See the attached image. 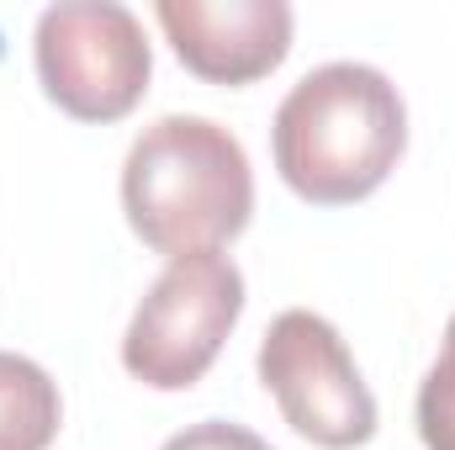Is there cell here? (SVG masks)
Returning a JSON list of instances; mask_svg holds the SVG:
<instances>
[{
    "mask_svg": "<svg viewBox=\"0 0 455 450\" xmlns=\"http://www.w3.org/2000/svg\"><path fill=\"white\" fill-rule=\"evenodd\" d=\"M275 170L313 207L371 197L403 159L408 107L371 64H323L291 85L275 112Z\"/></svg>",
    "mask_w": 455,
    "mask_h": 450,
    "instance_id": "obj_1",
    "label": "cell"
},
{
    "mask_svg": "<svg viewBox=\"0 0 455 450\" xmlns=\"http://www.w3.org/2000/svg\"><path fill=\"white\" fill-rule=\"evenodd\" d=\"M122 207L154 254H218L254 213L249 154L207 117H159L127 149Z\"/></svg>",
    "mask_w": 455,
    "mask_h": 450,
    "instance_id": "obj_2",
    "label": "cell"
},
{
    "mask_svg": "<svg viewBox=\"0 0 455 450\" xmlns=\"http://www.w3.org/2000/svg\"><path fill=\"white\" fill-rule=\"evenodd\" d=\"M243 313V276L228 254H180L138 302L122 366L154 392L196 387Z\"/></svg>",
    "mask_w": 455,
    "mask_h": 450,
    "instance_id": "obj_3",
    "label": "cell"
},
{
    "mask_svg": "<svg viewBox=\"0 0 455 450\" xmlns=\"http://www.w3.org/2000/svg\"><path fill=\"white\" fill-rule=\"evenodd\" d=\"M154 75L143 21L116 0L48 5L37 16V80L48 101L75 122L127 117Z\"/></svg>",
    "mask_w": 455,
    "mask_h": 450,
    "instance_id": "obj_4",
    "label": "cell"
},
{
    "mask_svg": "<svg viewBox=\"0 0 455 450\" xmlns=\"http://www.w3.org/2000/svg\"><path fill=\"white\" fill-rule=\"evenodd\" d=\"M259 382L281 419L318 450H355L376 435V398L339 329L307 308L281 313L259 339Z\"/></svg>",
    "mask_w": 455,
    "mask_h": 450,
    "instance_id": "obj_5",
    "label": "cell"
},
{
    "mask_svg": "<svg viewBox=\"0 0 455 450\" xmlns=\"http://www.w3.org/2000/svg\"><path fill=\"white\" fill-rule=\"evenodd\" d=\"M154 16L207 85H254L291 53V5L281 0H159Z\"/></svg>",
    "mask_w": 455,
    "mask_h": 450,
    "instance_id": "obj_6",
    "label": "cell"
},
{
    "mask_svg": "<svg viewBox=\"0 0 455 450\" xmlns=\"http://www.w3.org/2000/svg\"><path fill=\"white\" fill-rule=\"evenodd\" d=\"M59 419L64 403L53 376L27 355L0 350V450H48Z\"/></svg>",
    "mask_w": 455,
    "mask_h": 450,
    "instance_id": "obj_7",
    "label": "cell"
},
{
    "mask_svg": "<svg viewBox=\"0 0 455 450\" xmlns=\"http://www.w3.org/2000/svg\"><path fill=\"white\" fill-rule=\"evenodd\" d=\"M419 435L429 450H455V318L445 324L440 360L419 387Z\"/></svg>",
    "mask_w": 455,
    "mask_h": 450,
    "instance_id": "obj_8",
    "label": "cell"
},
{
    "mask_svg": "<svg viewBox=\"0 0 455 450\" xmlns=\"http://www.w3.org/2000/svg\"><path fill=\"white\" fill-rule=\"evenodd\" d=\"M164 450H270L254 430L243 424H228V419H207V424H191L180 435H170Z\"/></svg>",
    "mask_w": 455,
    "mask_h": 450,
    "instance_id": "obj_9",
    "label": "cell"
}]
</instances>
